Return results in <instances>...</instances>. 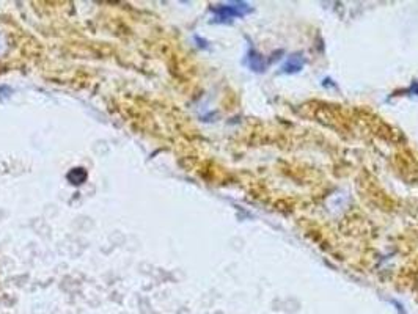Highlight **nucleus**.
I'll return each mask as SVG.
<instances>
[{
  "label": "nucleus",
  "mask_w": 418,
  "mask_h": 314,
  "mask_svg": "<svg viewBox=\"0 0 418 314\" xmlns=\"http://www.w3.org/2000/svg\"><path fill=\"white\" fill-rule=\"evenodd\" d=\"M252 11L253 8L245 2H231V3H223L211 8V13L214 14L212 21L217 24H230L234 19L244 17L247 14H250Z\"/></svg>",
  "instance_id": "f257e3e1"
},
{
  "label": "nucleus",
  "mask_w": 418,
  "mask_h": 314,
  "mask_svg": "<svg viewBox=\"0 0 418 314\" xmlns=\"http://www.w3.org/2000/svg\"><path fill=\"white\" fill-rule=\"evenodd\" d=\"M304 66H305V57L301 52H296V54H291L286 58V62L282 66V73L297 74V73H301L304 70Z\"/></svg>",
  "instance_id": "f03ea898"
},
{
  "label": "nucleus",
  "mask_w": 418,
  "mask_h": 314,
  "mask_svg": "<svg viewBox=\"0 0 418 314\" xmlns=\"http://www.w3.org/2000/svg\"><path fill=\"white\" fill-rule=\"evenodd\" d=\"M247 65H248V68H250L253 73H264L266 66H267V62H266V58L260 52L255 51V49H250L248 54H247Z\"/></svg>",
  "instance_id": "7ed1b4c3"
},
{
  "label": "nucleus",
  "mask_w": 418,
  "mask_h": 314,
  "mask_svg": "<svg viewBox=\"0 0 418 314\" xmlns=\"http://www.w3.org/2000/svg\"><path fill=\"white\" fill-rule=\"evenodd\" d=\"M68 179L73 181V184H82L87 179V173L84 171V168H74L71 173L68 174Z\"/></svg>",
  "instance_id": "20e7f679"
},
{
  "label": "nucleus",
  "mask_w": 418,
  "mask_h": 314,
  "mask_svg": "<svg viewBox=\"0 0 418 314\" xmlns=\"http://www.w3.org/2000/svg\"><path fill=\"white\" fill-rule=\"evenodd\" d=\"M407 91H409L411 94H414V96H418V80H414Z\"/></svg>",
  "instance_id": "39448f33"
}]
</instances>
